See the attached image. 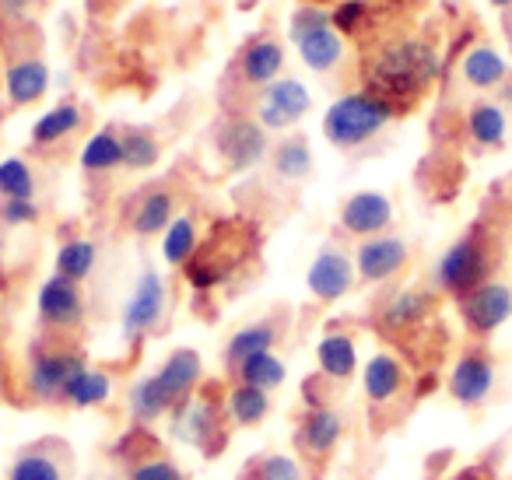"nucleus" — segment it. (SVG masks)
<instances>
[{
	"label": "nucleus",
	"instance_id": "obj_1",
	"mask_svg": "<svg viewBox=\"0 0 512 480\" xmlns=\"http://www.w3.org/2000/svg\"><path fill=\"white\" fill-rule=\"evenodd\" d=\"M439 53L432 43L414 36H397L379 43L362 67L365 92L390 102L397 113H411L428 88L439 81Z\"/></svg>",
	"mask_w": 512,
	"mask_h": 480
},
{
	"label": "nucleus",
	"instance_id": "obj_2",
	"mask_svg": "<svg viewBox=\"0 0 512 480\" xmlns=\"http://www.w3.org/2000/svg\"><path fill=\"white\" fill-rule=\"evenodd\" d=\"M397 109L390 102H383L372 92H348L341 99H334L323 113V137H327L330 148L337 151H355L362 144L376 141L393 120H397Z\"/></svg>",
	"mask_w": 512,
	"mask_h": 480
},
{
	"label": "nucleus",
	"instance_id": "obj_3",
	"mask_svg": "<svg viewBox=\"0 0 512 480\" xmlns=\"http://www.w3.org/2000/svg\"><path fill=\"white\" fill-rule=\"evenodd\" d=\"M88 368V354L64 340H36L25 365V393L39 407H64L71 382Z\"/></svg>",
	"mask_w": 512,
	"mask_h": 480
},
{
	"label": "nucleus",
	"instance_id": "obj_4",
	"mask_svg": "<svg viewBox=\"0 0 512 480\" xmlns=\"http://www.w3.org/2000/svg\"><path fill=\"white\" fill-rule=\"evenodd\" d=\"M249 256V228L235 221H214L211 232L200 239L197 253L183 267V277L193 291H214L235 274Z\"/></svg>",
	"mask_w": 512,
	"mask_h": 480
},
{
	"label": "nucleus",
	"instance_id": "obj_5",
	"mask_svg": "<svg viewBox=\"0 0 512 480\" xmlns=\"http://www.w3.org/2000/svg\"><path fill=\"white\" fill-rule=\"evenodd\" d=\"M169 431L176 442L190 445V449L204 452L207 459H214L228 445L225 400L211 396L204 382H200V389H193L186 400H179L169 410Z\"/></svg>",
	"mask_w": 512,
	"mask_h": 480
},
{
	"label": "nucleus",
	"instance_id": "obj_6",
	"mask_svg": "<svg viewBox=\"0 0 512 480\" xmlns=\"http://www.w3.org/2000/svg\"><path fill=\"white\" fill-rule=\"evenodd\" d=\"M491 267H495V249L484 228H470L467 235L453 242L446 253L435 260L432 281L442 295L463 298L467 291H474L477 284L491 281Z\"/></svg>",
	"mask_w": 512,
	"mask_h": 480
},
{
	"label": "nucleus",
	"instance_id": "obj_7",
	"mask_svg": "<svg viewBox=\"0 0 512 480\" xmlns=\"http://www.w3.org/2000/svg\"><path fill=\"white\" fill-rule=\"evenodd\" d=\"M36 316L39 326L50 330V337H71V333H78L88 319L85 288L78 281L50 274L36 291Z\"/></svg>",
	"mask_w": 512,
	"mask_h": 480
},
{
	"label": "nucleus",
	"instance_id": "obj_8",
	"mask_svg": "<svg viewBox=\"0 0 512 480\" xmlns=\"http://www.w3.org/2000/svg\"><path fill=\"white\" fill-rule=\"evenodd\" d=\"M165 305H169V284L158 274L155 267H144L134 277V288H130L127 302L120 312V333L123 340H144L151 330H158V323L165 319Z\"/></svg>",
	"mask_w": 512,
	"mask_h": 480
},
{
	"label": "nucleus",
	"instance_id": "obj_9",
	"mask_svg": "<svg viewBox=\"0 0 512 480\" xmlns=\"http://www.w3.org/2000/svg\"><path fill=\"white\" fill-rule=\"evenodd\" d=\"M214 151L225 162V169L232 172H249L271 155V141L267 130L260 127V120L249 116H225L214 127Z\"/></svg>",
	"mask_w": 512,
	"mask_h": 480
},
{
	"label": "nucleus",
	"instance_id": "obj_10",
	"mask_svg": "<svg viewBox=\"0 0 512 480\" xmlns=\"http://www.w3.org/2000/svg\"><path fill=\"white\" fill-rule=\"evenodd\" d=\"M309 109H313V92L299 78H278L267 88H260L256 120L267 134H278V130H292L295 123L306 120Z\"/></svg>",
	"mask_w": 512,
	"mask_h": 480
},
{
	"label": "nucleus",
	"instance_id": "obj_11",
	"mask_svg": "<svg viewBox=\"0 0 512 480\" xmlns=\"http://www.w3.org/2000/svg\"><path fill=\"white\" fill-rule=\"evenodd\" d=\"M456 309L474 337H488L512 319V288L505 281H484L463 298H456Z\"/></svg>",
	"mask_w": 512,
	"mask_h": 480
},
{
	"label": "nucleus",
	"instance_id": "obj_12",
	"mask_svg": "<svg viewBox=\"0 0 512 480\" xmlns=\"http://www.w3.org/2000/svg\"><path fill=\"white\" fill-rule=\"evenodd\" d=\"M358 284V270H355V256H348L341 246H323L313 256L306 270V288L316 302L334 305L344 295H351V288Z\"/></svg>",
	"mask_w": 512,
	"mask_h": 480
},
{
	"label": "nucleus",
	"instance_id": "obj_13",
	"mask_svg": "<svg viewBox=\"0 0 512 480\" xmlns=\"http://www.w3.org/2000/svg\"><path fill=\"white\" fill-rule=\"evenodd\" d=\"M411 260V246H407L400 235L383 232L369 235V239H358L355 249V270L362 284H386L400 274Z\"/></svg>",
	"mask_w": 512,
	"mask_h": 480
},
{
	"label": "nucleus",
	"instance_id": "obj_14",
	"mask_svg": "<svg viewBox=\"0 0 512 480\" xmlns=\"http://www.w3.org/2000/svg\"><path fill=\"white\" fill-rule=\"evenodd\" d=\"M435 305H439L435 291H428V288H400V291H393L383 305H379L376 323H379V330H383L386 337H407V333L421 330V326L435 316Z\"/></svg>",
	"mask_w": 512,
	"mask_h": 480
},
{
	"label": "nucleus",
	"instance_id": "obj_15",
	"mask_svg": "<svg viewBox=\"0 0 512 480\" xmlns=\"http://www.w3.org/2000/svg\"><path fill=\"white\" fill-rule=\"evenodd\" d=\"M344 414L334 403H323V407H306L295 424V442H299L302 456L306 459H330L337 452V445L344 442Z\"/></svg>",
	"mask_w": 512,
	"mask_h": 480
},
{
	"label": "nucleus",
	"instance_id": "obj_16",
	"mask_svg": "<svg viewBox=\"0 0 512 480\" xmlns=\"http://www.w3.org/2000/svg\"><path fill=\"white\" fill-rule=\"evenodd\" d=\"M446 389L460 407H481L495 393V361L484 351H463L449 368Z\"/></svg>",
	"mask_w": 512,
	"mask_h": 480
},
{
	"label": "nucleus",
	"instance_id": "obj_17",
	"mask_svg": "<svg viewBox=\"0 0 512 480\" xmlns=\"http://www.w3.org/2000/svg\"><path fill=\"white\" fill-rule=\"evenodd\" d=\"M8 480H71V449L60 438H39L15 452Z\"/></svg>",
	"mask_w": 512,
	"mask_h": 480
},
{
	"label": "nucleus",
	"instance_id": "obj_18",
	"mask_svg": "<svg viewBox=\"0 0 512 480\" xmlns=\"http://www.w3.org/2000/svg\"><path fill=\"white\" fill-rule=\"evenodd\" d=\"M337 225L344 235L355 239H369V235H383L393 225V200L379 190H358L337 211Z\"/></svg>",
	"mask_w": 512,
	"mask_h": 480
},
{
	"label": "nucleus",
	"instance_id": "obj_19",
	"mask_svg": "<svg viewBox=\"0 0 512 480\" xmlns=\"http://www.w3.org/2000/svg\"><path fill=\"white\" fill-rule=\"evenodd\" d=\"M50 92V67L36 53H22V57H11L4 67V95H8V106L25 109L36 106Z\"/></svg>",
	"mask_w": 512,
	"mask_h": 480
},
{
	"label": "nucleus",
	"instance_id": "obj_20",
	"mask_svg": "<svg viewBox=\"0 0 512 480\" xmlns=\"http://www.w3.org/2000/svg\"><path fill=\"white\" fill-rule=\"evenodd\" d=\"M235 71H239L242 85L267 88L271 81L281 78V71H285V43H278L274 36H253L239 50Z\"/></svg>",
	"mask_w": 512,
	"mask_h": 480
},
{
	"label": "nucleus",
	"instance_id": "obj_21",
	"mask_svg": "<svg viewBox=\"0 0 512 480\" xmlns=\"http://www.w3.org/2000/svg\"><path fill=\"white\" fill-rule=\"evenodd\" d=\"M176 193H172V186H148V190H141V197L134 200V207H130L127 214V228L137 235V239H162L165 228L176 221Z\"/></svg>",
	"mask_w": 512,
	"mask_h": 480
},
{
	"label": "nucleus",
	"instance_id": "obj_22",
	"mask_svg": "<svg viewBox=\"0 0 512 480\" xmlns=\"http://www.w3.org/2000/svg\"><path fill=\"white\" fill-rule=\"evenodd\" d=\"M407 389V368L393 351H376L362 365V393L372 407H390Z\"/></svg>",
	"mask_w": 512,
	"mask_h": 480
},
{
	"label": "nucleus",
	"instance_id": "obj_23",
	"mask_svg": "<svg viewBox=\"0 0 512 480\" xmlns=\"http://www.w3.org/2000/svg\"><path fill=\"white\" fill-rule=\"evenodd\" d=\"M281 337H285V326H281L274 316L271 319H253V323L239 326V330H235L232 337L225 340L221 361H225L228 372H235V368H239L242 361L249 358V354L274 351V347L281 344Z\"/></svg>",
	"mask_w": 512,
	"mask_h": 480
},
{
	"label": "nucleus",
	"instance_id": "obj_24",
	"mask_svg": "<svg viewBox=\"0 0 512 480\" xmlns=\"http://www.w3.org/2000/svg\"><path fill=\"white\" fill-rule=\"evenodd\" d=\"M460 78H463V85L474 88V92H498V88L512 78V67H509V60L495 50V46L477 43L463 53Z\"/></svg>",
	"mask_w": 512,
	"mask_h": 480
},
{
	"label": "nucleus",
	"instance_id": "obj_25",
	"mask_svg": "<svg viewBox=\"0 0 512 480\" xmlns=\"http://www.w3.org/2000/svg\"><path fill=\"white\" fill-rule=\"evenodd\" d=\"M155 375L165 386V393L172 396V403H179L204 382V358L193 347H172L162 358V365L155 368Z\"/></svg>",
	"mask_w": 512,
	"mask_h": 480
},
{
	"label": "nucleus",
	"instance_id": "obj_26",
	"mask_svg": "<svg viewBox=\"0 0 512 480\" xmlns=\"http://www.w3.org/2000/svg\"><path fill=\"white\" fill-rule=\"evenodd\" d=\"M88 113L81 102H57L53 109H46L36 123H32V148L36 151H50V148H60L67 144L81 127H85Z\"/></svg>",
	"mask_w": 512,
	"mask_h": 480
},
{
	"label": "nucleus",
	"instance_id": "obj_27",
	"mask_svg": "<svg viewBox=\"0 0 512 480\" xmlns=\"http://www.w3.org/2000/svg\"><path fill=\"white\" fill-rule=\"evenodd\" d=\"M463 127H467L470 144H477L481 151H498L505 148V137H509V116L502 102L477 99L463 116Z\"/></svg>",
	"mask_w": 512,
	"mask_h": 480
},
{
	"label": "nucleus",
	"instance_id": "obj_28",
	"mask_svg": "<svg viewBox=\"0 0 512 480\" xmlns=\"http://www.w3.org/2000/svg\"><path fill=\"white\" fill-rule=\"evenodd\" d=\"M316 368L323 379L330 382H348L358 375V344L351 333L330 330L316 340Z\"/></svg>",
	"mask_w": 512,
	"mask_h": 480
},
{
	"label": "nucleus",
	"instance_id": "obj_29",
	"mask_svg": "<svg viewBox=\"0 0 512 480\" xmlns=\"http://www.w3.org/2000/svg\"><path fill=\"white\" fill-rule=\"evenodd\" d=\"M295 50H299V60L309 67V71L330 74L344 64V57H348V39L334 29V22H330V25H323V29L302 36L299 43H295Z\"/></svg>",
	"mask_w": 512,
	"mask_h": 480
},
{
	"label": "nucleus",
	"instance_id": "obj_30",
	"mask_svg": "<svg viewBox=\"0 0 512 480\" xmlns=\"http://www.w3.org/2000/svg\"><path fill=\"white\" fill-rule=\"evenodd\" d=\"M172 407H176V403H172V396L165 393V386L158 382L155 372H148V375H141V379L130 382V389H127L130 424H144V428H151L155 421L169 417Z\"/></svg>",
	"mask_w": 512,
	"mask_h": 480
},
{
	"label": "nucleus",
	"instance_id": "obj_31",
	"mask_svg": "<svg viewBox=\"0 0 512 480\" xmlns=\"http://www.w3.org/2000/svg\"><path fill=\"white\" fill-rule=\"evenodd\" d=\"M85 176H109L123 169V127H99L78 155Z\"/></svg>",
	"mask_w": 512,
	"mask_h": 480
},
{
	"label": "nucleus",
	"instance_id": "obj_32",
	"mask_svg": "<svg viewBox=\"0 0 512 480\" xmlns=\"http://www.w3.org/2000/svg\"><path fill=\"white\" fill-rule=\"evenodd\" d=\"M271 169L281 183H302V179L313 176V144H309L306 134H288L281 137L271 148Z\"/></svg>",
	"mask_w": 512,
	"mask_h": 480
},
{
	"label": "nucleus",
	"instance_id": "obj_33",
	"mask_svg": "<svg viewBox=\"0 0 512 480\" xmlns=\"http://www.w3.org/2000/svg\"><path fill=\"white\" fill-rule=\"evenodd\" d=\"M271 393L267 389H256L246 386V382H232L225 393V414L228 424L235 428H256V424H264L271 417Z\"/></svg>",
	"mask_w": 512,
	"mask_h": 480
},
{
	"label": "nucleus",
	"instance_id": "obj_34",
	"mask_svg": "<svg viewBox=\"0 0 512 480\" xmlns=\"http://www.w3.org/2000/svg\"><path fill=\"white\" fill-rule=\"evenodd\" d=\"M99 267V246L85 235H74V239H64L53 256V274L67 277V281H78L85 284L88 277L95 274Z\"/></svg>",
	"mask_w": 512,
	"mask_h": 480
},
{
	"label": "nucleus",
	"instance_id": "obj_35",
	"mask_svg": "<svg viewBox=\"0 0 512 480\" xmlns=\"http://www.w3.org/2000/svg\"><path fill=\"white\" fill-rule=\"evenodd\" d=\"M200 239H204V235H200L197 218H193V214H176V221L162 232V260L169 263V267L183 270L186 263H190V256L197 253Z\"/></svg>",
	"mask_w": 512,
	"mask_h": 480
},
{
	"label": "nucleus",
	"instance_id": "obj_36",
	"mask_svg": "<svg viewBox=\"0 0 512 480\" xmlns=\"http://www.w3.org/2000/svg\"><path fill=\"white\" fill-rule=\"evenodd\" d=\"M235 382H246V386L256 389H281L288 382V365L278 351H260V354H249L239 368H235Z\"/></svg>",
	"mask_w": 512,
	"mask_h": 480
},
{
	"label": "nucleus",
	"instance_id": "obj_37",
	"mask_svg": "<svg viewBox=\"0 0 512 480\" xmlns=\"http://www.w3.org/2000/svg\"><path fill=\"white\" fill-rule=\"evenodd\" d=\"M162 162V141L151 127H123V169L151 172Z\"/></svg>",
	"mask_w": 512,
	"mask_h": 480
},
{
	"label": "nucleus",
	"instance_id": "obj_38",
	"mask_svg": "<svg viewBox=\"0 0 512 480\" xmlns=\"http://www.w3.org/2000/svg\"><path fill=\"white\" fill-rule=\"evenodd\" d=\"M109 396H113V379H109V372L88 365L85 372H81L78 379L71 382V389H67L64 407H71V410H95V407H102V403H109Z\"/></svg>",
	"mask_w": 512,
	"mask_h": 480
},
{
	"label": "nucleus",
	"instance_id": "obj_39",
	"mask_svg": "<svg viewBox=\"0 0 512 480\" xmlns=\"http://www.w3.org/2000/svg\"><path fill=\"white\" fill-rule=\"evenodd\" d=\"M239 480H306L292 452H260L239 470Z\"/></svg>",
	"mask_w": 512,
	"mask_h": 480
},
{
	"label": "nucleus",
	"instance_id": "obj_40",
	"mask_svg": "<svg viewBox=\"0 0 512 480\" xmlns=\"http://www.w3.org/2000/svg\"><path fill=\"white\" fill-rule=\"evenodd\" d=\"M39 179L29 158L11 155L0 162V200H36Z\"/></svg>",
	"mask_w": 512,
	"mask_h": 480
},
{
	"label": "nucleus",
	"instance_id": "obj_41",
	"mask_svg": "<svg viewBox=\"0 0 512 480\" xmlns=\"http://www.w3.org/2000/svg\"><path fill=\"white\" fill-rule=\"evenodd\" d=\"M330 22H334V29L341 32L344 39H358L369 32L372 11L365 0H337L334 8H330Z\"/></svg>",
	"mask_w": 512,
	"mask_h": 480
},
{
	"label": "nucleus",
	"instance_id": "obj_42",
	"mask_svg": "<svg viewBox=\"0 0 512 480\" xmlns=\"http://www.w3.org/2000/svg\"><path fill=\"white\" fill-rule=\"evenodd\" d=\"M127 480H186V470L172 456L155 452V456H144L137 463H130Z\"/></svg>",
	"mask_w": 512,
	"mask_h": 480
},
{
	"label": "nucleus",
	"instance_id": "obj_43",
	"mask_svg": "<svg viewBox=\"0 0 512 480\" xmlns=\"http://www.w3.org/2000/svg\"><path fill=\"white\" fill-rule=\"evenodd\" d=\"M323 25H330V8H323V4H306V0H302L299 8L292 11V18H288V39L299 43L302 36L323 29Z\"/></svg>",
	"mask_w": 512,
	"mask_h": 480
},
{
	"label": "nucleus",
	"instance_id": "obj_44",
	"mask_svg": "<svg viewBox=\"0 0 512 480\" xmlns=\"http://www.w3.org/2000/svg\"><path fill=\"white\" fill-rule=\"evenodd\" d=\"M43 218L39 200H0V225L4 228H32Z\"/></svg>",
	"mask_w": 512,
	"mask_h": 480
},
{
	"label": "nucleus",
	"instance_id": "obj_45",
	"mask_svg": "<svg viewBox=\"0 0 512 480\" xmlns=\"http://www.w3.org/2000/svg\"><path fill=\"white\" fill-rule=\"evenodd\" d=\"M449 480H495V473H491L484 463H470V466H460Z\"/></svg>",
	"mask_w": 512,
	"mask_h": 480
},
{
	"label": "nucleus",
	"instance_id": "obj_46",
	"mask_svg": "<svg viewBox=\"0 0 512 480\" xmlns=\"http://www.w3.org/2000/svg\"><path fill=\"white\" fill-rule=\"evenodd\" d=\"M4 386H8V361L0 358V393H4Z\"/></svg>",
	"mask_w": 512,
	"mask_h": 480
},
{
	"label": "nucleus",
	"instance_id": "obj_47",
	"mask_svg": "<svg viewBox=\"0 0 512 480\" xmlns=\"http://www.w3.org/2000/svg\"><path fill=\"white\" fill-rule=\"evenodd\" d=\"M491 8H498V11H509L512 8V0H488Z\"/></svg>",
	"mask_w": 512,
	"mask_h": 480
},
{
	"label": "nucleus",
	"instance_id": "obj_48",
	"mask_svg": "<svg viewBox=\"0 0 512 480\" xmlns=\"http://www.w3.org/2000/svg\"><path fill=\"white\" fill-rule=\"evenodd\" d=\"M235 4H239V8H242V11H253V8H256V4H260V0H235Z\"/></svg>",
	"mask_w": 512,
	"mask_h": 480
},
{
	"label": "nucleus",
	"instance_id": "obj_49",
	"mask_svg": "<svg viewBox=\"0 0 512 480\" xmlns=\"http://www.w3.org/2000/svg\"><path fill=\"white\" fill-rule=\"evenodd\" d=\"M306 4H323V8H334L337 0H306Z\"/></svg>",
	"mask_w": 512,
	"mask_h": 480
},
{
	"label": "nucleus",
	"instance_id": "obj_50",
	"mask_svg": "<svg viewBox=\"0 0 512 480\" xmlns=\"http://www.w3.org/2000/svg\"><path fill=\"white\" fill-rule=\"evenodd\" d=\"M0 29H4V11H0Z\"/></svg>",
	"mask_w": 512,
	"mask_h": 480
}]
</instances>
